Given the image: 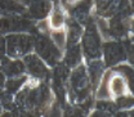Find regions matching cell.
I'll return each mask as SVG.
<instances>
[{
  "label": "cell",
  "mask_w": 134,
  "mask_h": 117,
  "mask_svg": "<svg viewBox=\"0 0 134 117\" xmlns=\"http://www.w3.org/2000/svg\"><path fill=\"white\" fill-rule=\"evenodd\" d=\"M54 102L55 99L49 84L29 79L14 95V108L36 112L44 117Z\"/></svg>",
  "instance_id": "cell-1"
},
{
  "label": "cell",
  "mask_w": 134,
  "mask_h": 117,
  "mask_svg": "<svg viewBox=\"0 0 134 117\" xmlns=\"http://www.w3.org/2000/svg\"><path fill=\"white\" fill-rule=\"evenodd\" d=\"M67 102L70 104H79L89 98H94L85 63L71 69L66 85Z\"/></svg>",
  "instance_id": "cell-2"
},
{
  "label": "cell",
  "mask_w": 134,
  "mask_h": 117,
  "mask_svg": "<svg viewBox=\"0 0 134 117\" xmlns=\"http://www.w3.org/2000/svg\"><path fill=\"white\" fill-rule=\"evenodd\" d=\"M102 44L103 40L96 23V17L93 16L84 25L83 35L80 40V48L84 61L89 62L102 59Z\"/></svg>",
  "instance_id": "cell-3"
},
{
  "label": "cell",
  "mask_w": 134,
  "mask_h": 117,
  "mask_svg": "<svg viewBox=\"0 0 134 117\" xmlns=\"http://www.w3.org/2000/svg\"><path fill=\"white\" fill-rule=\"evenodd\" d=\"M34 53L49 67L53 68L62 61L63 53L55 46L53 40L50 39L49 33L40 30V32L34 35Z\"/></svg>",
  "instance_id": "cell-4"
},
{
  "label": "cell",
  "mask_w": 134,
  "mask_h": 117,
  "mask_svg": "<svg viewBox=\"0 0 134 117\" xmlns=\"http://www.w3.org/2000/svg\"><path fill=\"white\" fill-rule=\"evenodd\" d=\"M71 69H68L62 62L58 63L55 67L50 68V81L49 86L53 91L54 99L57 104L59 106L61 111L68 104L67 102V93H66V85L67 80L70 76Z\"/></svg>",
  "instance_id": "cell-5"
},
{
  "label": "cell",
  "mask_w": 134,
  "mask_h": 117,
  "mask_svg": "<svg viewBox=\"0 0 134 117\" xmlns=\"http://www.w3.org/2000/svg\"><path fill=\"white\" fill-rule=\"evenodd\" d=\"M34 35L30 33H10L5 36L7 51L5 57L10 59H22L27 54L34 53Z\"/></svg>",
  "instance_id": "cell-6"
},
{
  "label": "cell",
  "mask_w": 134,
  "mask_h": 117,
  "mask_svg": "<svg viewBox=\"0 0 134 117\" xmlns=\"http://www.w3.org/2000/svg\"><path fill=\"white\" fill-rule=\"evenodd\" d=\"M0 32L4 36L10 33H30L36 35L40 32L37 23L30 21L25 16L0 17Z\"/></svg>",
  "instance_id": "cell-7"
},
{
  "label": "cell",
  "mask_w": 134,
  "mask_h": 117,
  "mask_svg": "<svg viewBox=\"0 0 134 117\" xmlns=\"http://www.w3.org/2000/svg\"><path fill=\"white\" fill-rule=\"evenodd\" d=\"M107 81H106V99H116L120 97H125V95H133V83L129 81L121 72H119L116 68H111L110 75L106 76Z\"/></svg>",
  "instance_id": "cell-8"
},
{
  "label": "cell",
  "mask_w": 134,
  "mask_h": 117,
  "mask_svg": "<svg viewBox=\"0 0 134 117\" xmlns=\"http://www.w3.org/2000/svg\"><path fill=\"white\" fill-rule=\"evenodd\" d=\"M102 61L106 68H114V67L122 65L128 62L126 50L124 41H115V40H107L102 44Z\"/></svg>",
  "instance_id": "cell-9"
},
{
  "label": "cell",
  "mask_w": 134,
  "mask_h": 117,
  "mask_svg": "<svg viewBox=\"0 0 134 117\" xmlns=\"http://www.w3.org/2000/svg\"><path fill=\"white\" fill-rule=\"evenodd\" d=\"M25 72L29 79H32L40 83H48L50 81V68L35 53L27 54L22 58Z\"/></svg>",
  "instance_id": "cell-10"
},
{
  "label": "cell",
  "mask_w": 134,
  "mask_h": 117,
  "mask_svg": "<svg viewBox=\"0 0 134 117\" xmlns=\"http://www.w3.org/2000/svg\"><path fill=\"white\" fill-rule=\"evenodd\" d=\"M68 17L77 23L84 25L93 17V1H77V3H62Z\"/></svg>",
  "instance_id": "cell-11"
},
{
  "label": "cell",
  "mask_w": 134,
  "mask_h": 117,
  "mask_svg": "<svg viewBox=\"0 0 134 117\" xmlns=\"http://www.w3.org/2000/svg\"><path fill=\"white\" fill-rule=\"evenodd\" d=\"M26 7V13L25 17L29 18L35 23L47 19L49 16L53 3L47 0H34V1H23Z\"/></svg>",
  "instance_id": "cell-12"
},
{
  "label": "cell",
  "mask_w": 134,
  "mask_h": 117,
  "mask_svg": "<svg viewBox=\"0 0 134 117\" xmlns=\"http://www.w3.org/2000/svg\"><path fill=\"white\" fill-rule=\"evenodd\" d=\"M122 1L116 0H100V1H93V16L99 19H110L114 17L117 12L121 9Z\"/></svg>",
  "instance_id": "cell-13"
},
{
  "label": "cell",
  "mask_w": 134,
  "mask_h": 117,
  "mask_svg": "<svg viewBox=\"0 0 134 117\" xmlns=\"http://www.w3.org/2000/svg\"><path fill=\"white\" fill-rule=\"evenodd\" d=\"M85 67H86V72H88V76H89L92 91H93V94L96 97V93L99 89L100 81L103 80L106 67H104V63H103L102 59H96V61L85 62Z\"/></svg>",
  "instance_id": "cell-14"
},
{
  "label": "cell",
  "mask_w": 134,
  "mask_h": 117,
  "mask_svg": "<svg viewBox=\"0 0 134 117\" xmlns=\"http://www.w3.org/2000/svg\"><path fill=\"white\" fill-rule=\"evenodd\" d=\"M0 71L5 79H16L26 75L22 59H10L8 57L0 59Z\"/></svg>",
  "instance_id": "cell-15"
},
{
  "label": "cell",
  "mask_w": 134,
  "mask_h": 117,
  "mask_svg": "<svg viewBox=\"0 0 134 117\" xmlns=\"http://www.w3.org/2000/svg\"><path fill=\"white\" fill-rule=\"evenodd\" d=\"M66 19L67 13L66 9L62 5V3L61 1H54L53 7H52V10H50L49 16H48V25H49L50 31L65 30Z\"/></svg>",
  "instance_id": "cell-16"
},
{
  "label": "cell",
  "mask_w": 134,
  "mask_h": 117,
  "mask_svg": "<svg viewBox=\"0 0 134 117\" xmlns=\"http://www.w3.org/2000/svg\"><path fill=\"white\" fill-rule=\"evenodd\" d=\"M94 98H89L79 104H67L61 111V117H86L94 108Z\"/></svg>",
  "instance_id": "cell-17"
},
{
  "label": "cell",
  "mask_w": 134,
  "mask_h": 117,
  "mask_svg": "<svg viewBox=\"0 0 134 117\" xmlns=\"http://www.w3.org/2000/svg\"><path fill=\"white\" fill-rule=\"evenodd\" d=\"M66 46H72V45H76V44H80V40H81V35H83V30L84 27L77 23L75 19H72L71 17L67 16L66 19Z\"/></svg>",
  "instance_id": "cell-18"
},
{
  "label": "cell",
  "mask_w": 134,
  "mask_h": 117,
  "mask_svg": "<svg viewBox=\"0 0 134 117\" xmlns=\"http://www.w3.org/2000/svg\"><path fill=\"white\" fill-rule=\"evenodd\" d=\"M61 62L68 69H74L75 67L81 65L83 63V54H81L80 44H76V45H72V46H66Z\"/></svg>",
  "instance_id": "cell-19"
},
{
  "label": "cell",
  "mask_w": 134,
  "mask_h": 117,
  "mask_svg": "<svg viewBox=\"0 0 134 117\" xmlns=\"http://www.w3.org/2000/svg\"><path fill=\"white\" fill-rule=\"evenodd\" d=\"M26 7L23 1L14 0H0V17L25 16Z\"/></svg>",
  "instance_id": "cell-20"
},
{
  "label": "cell",
  "mask_w": 134,
  "mask_h": 117,
  "mask_svg": "<svg viewBox=\"0 0 134 117\" xmlns=\"http://www.w3.org/2000/svg\"><path fill=\"white\" fill-rule=\"evenodd\" d=\"M27 80H29V77H27L26 75H23V76H21V77H16V79H5L4 91L14 97L17 93L21 90V87L26 84Z\"/></svg>",
  "instance_id": "cell-21"
},
{
  "label": "cell",
  "mask_w": 134,
  "mask_h": 117,
  "mask_svg": "<svg viewBox=\"0 0 134 117\" xmlns=\"http://www.w3.org/2000/svg\"><path fill=\"white\" fill-rule=\"evenodd\" d=\"M9 117H43L41 115L36 113V112H31V111H22V109H13Z\"/></svg>",
  "instance_id": "cell-22"
},
{
  "label": "cell",
  "mask_w": 134,
  "mask_h": 117,
  "mask_svg": "<svg viewBox=\"0 0 134 117\" xmlns=\"http://www.w3.org/2000/svg\"><path fill=\"white\" fill-rule=\"evenodd\" d=\"M111 116H112L111 113L103 112V111H99V109H92L90 113L86 117H111Z\"/></svg>",
  "instance_id": "cell-23"
},
{
  "label": "cell",
  "mask_w": 134,
  "mask_h": 117,
  "mask_svg": "<svg viewBox=\"0 0 134 117\" xmlns=\"http://www.w3.org/2000/svg\"><path fill=\"white\" fill-rule=\"evenodd\" d=\"M5 51H7V45H5V36L0 32V59L5 57Z\"/></svg>",
  "instance_id": "cell-24"
},
{
  "label": "cell",
  "mask_w": 134,
  "mask_h": 117,
  "mask_svg": "<svg viewBox=\"0 0 134 117\" xmlns=\"http://www.w3.org/2000/svg\"><path fill=\"white\" fill-rule=\"evenodd\" d=\"M133 111H117L111 117H133Z\"/></svg>",
  "instance_id": "cell-25"
},
{
  "label": "cell",
  "mask_w": 134,
  "mask_h": 117,
  "mask_svg": "<svg viewBox=\"0 0 134 117\" xmlns=\"http://www.w3.org/2000/svg\"><path fill=\"white\" fill-rule=\"evenodd\" d=\"M0 72H1V71H0Z\"/></svg>",
  "instance_id": "cell-26"
}]
</instances>
